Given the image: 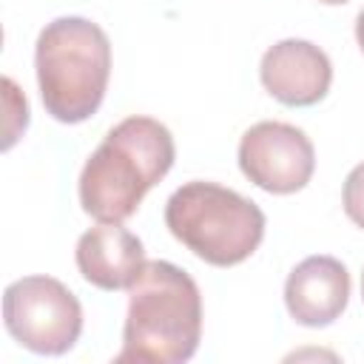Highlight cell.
<instances>
[{"label": "cell", "instance_id": "1", "mask_svg": "<svg viewBox=\"0 0 364 364\" xmlns=\"http://www.w3.org/2000/svg\"><path fill=\"white\" fill-rule=\"evenodd\" d=\"M202 338V293L165 259L145 262L128 287V316L117 364H182Z\"/></svg>", "mask_w": 364, "mask_h": 364}, {"label": "cell", "instance_id": "2", "mask_svg": "<svg viewBox=\"0 0 364 364\" xmlns=\"http://www.w3.org/2000/svg\"><path fill=\"white\" fill-rule=\"evenodd\" d=\"M173 156V136L159 119L128 117L117 122L82 165V210L97 222H125L171 171Z\"/></svg>", "mask_w": 364, "mask_h": 364}, {"label": "cell", "instance_id": "3", "mask_svg": "<svg viewBox=\"0 0 364 364\" xmlns=\"http://www.w3.org/2000/svg\"><path fill=\"white\" fill-rule=\"evenodd\" d=\"M34 68L46 111L77 125L102 105L111 77L108 34L85 17H57L37 37Z\"/></svg>", "mask_w": 364, "mask_h": 364}, {"label": "cell", "instance_id": "4", "mask_svg": "<svg viewBox=\"0 0 364 364\" xmlns=\"http://www.w3.org/2000/svg\"><path fill=\"white\" fill-rule=\"evenodd\" d=\"M165 225L202 262L230 267L264 239V213L247 196L216 182H185L165 202Z\"/></svg>", "mask_w": 364, "mask_h": 364}, {"label": "cell", "instance_id": "5", "mask_svg": "<svg viewBox=\"0 0 364 364\" xmlns=\"http://www.w3.org/2000/svg\"><path fill=\"white\" fill-rule=\"evenodd\" d=\"M3 321L26 350L63 355L82 333V307L60 279L23 276L3 293Z\"/></svg>", "mask_w": 364, "mask_h": 364}, {"label": "cell", "instance_id": "6", "mask_svg": "<svg viewBox=\"0 0 364 364\" xmlns=\"http://www.w3.org/2000/svg\"><path fill=\"white\" fill-rule=\"evenodd\" d=\"M239 168L256 188L267 193H296L316 171V151L301 128L264 119L242 134Z\"/></svg>", "mask_w": 364, "mask_h": 364}, {"label": "cell", "instance_id": "7", "mask_svg": "<svg viewBox=\"0 0 364 364\" xmlns=\"http://www.w3.org/2000/svg\"><path fill=\"white\" fill-rule=\"evenodd\" d=\"M262 85L284 105L307 108L327 97L333 82L330 57L310 40H279L262 54Z\"/></svg>", "mask_w": 364, "mask_h": 364}, {"label": "cell", "instance_id": "8", "mask_svg": "<svg viewBox=\"0 0 364 364\" xmlns=\"http://www.w3.org/2000/svg\"><path fill=\"white\" fill-rule=\"evenodd\" d=\"M350 301V273L333 256H307L284 282L287 313L304 327L333 324Z\"/></svg>", "mask_w": 364, "mask_h": 364}, {"label": "cell", "instance_id": "9", "mask_svg": "<svg viewBox=\"0 0 364 364\" xmlns=\"http://www.w3.org/2000/svg\"><path fill=\"white\" fill-rule=\"evenodd\" d=\"M77 267L100 290H128L145 264V247L122 222H100L77 239Z\"/></svg>", "mask_w": 364, "mask_h": 364}, {"label": "cell", "instance_id": "10", "mask_svg": "<svg viewBox=\"0 0 364 364\" xmlns=\"http://www.w3.org/2000/svg\"><path fill=\"white\" fill-rule=\"evenodd\" d=\"M3 88H6V111H9L3 148H11V145L17 142V136L26 131V125H28V102H26V97L17 91V85H14L11 77L3 80Z\"/></svg>", "mask_w": 364, "mask_h": 364}, {"label": "cell", "instance_id": "11", "mask_svg": "<svg viewBox=\"0 0 364 364\" xmlns=\"http://www.w3.org/2000/svg\"><path fill=\"white\" fill-rule=\"evenodd\" d=\"M341 202H344V213L350 216V222H355L364 230V162H358L341 188Z\"/></svg>", "mask_w": 364, "mask_h": 364}, {"label": "cell", "instance_id": "12", "mask_svg": "<svg viewBox=\"0 0 364 364\" xmlns=\"http://www.w3.org/2000/svg\"><path fill=\"white\" fill-rule=\"evenodd\" d=\"M355 40H358V46H361V51H364V9H361L358 17H355Z\"/></svg>", "mask_w": 364, "mask_h": 364}, {"label": "cell", "instance_id": "13", "mask_svg": "<svg viewBox=\"0 0 364 364\" xmlns=\"http://www.w3.org/2000/svg\"><path fill=\"white\" fill-rule=\"evenodd\" d=\"M318 3H327V6H338V3H347V0H318Z\"/></svg>", "mask_w": 364, "mask_h": 364}, {"label": "cell", "instance_id": "14", "mask_svg": "<svg viewBox=\"0 0 364 364\" xmlns=\"http://www.w3.org/2000/svg\"><path fill=\"white\" fill-rule=\"evenodd\" d=\"M361 299H364V273H361Z\"/></svg>", "mask_w": 364, "mask_h": 364}]
</instances>
